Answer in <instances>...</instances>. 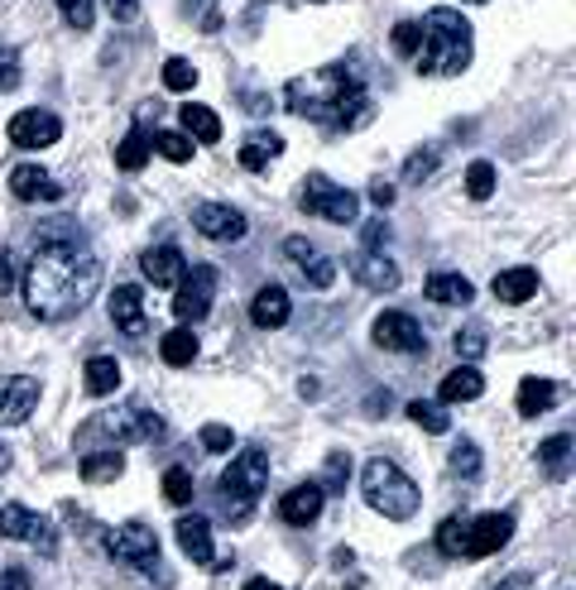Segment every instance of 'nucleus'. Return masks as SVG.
<instances>
[{
  "label": "nucleus",
  "mask_w": 576,
  "mask_h": 590,
  "mask_svg": "<svg viewBox=\"0 0 576 590\" xmlns=\"http://www.w3.org/2000/svg\"><path fill=\"white\" fill-rule=\"evenodd\" d=\"M10 192H15L20 202H54V197H63V188L48 178V168H38V164L10 168Z\"/></svg>",
  "instance_id": "19"
},
{
  "label": "nucleus",
  "mask_w": 576,
  "mask_h": 590,
  "mask_svg": "<svg viewBox=\"0 0 576 590\" xmlns=\"http://www.w3.org/2000/svg\"><path fill=\"white\" fill-rule=\"evenodd\" d=\"M466 192L476 197V202H486V197L495 192V164L490 159H476L466 168Z\"/></svg>",
  "instance_id": "37"
},
{
  "label": "nucleus",
  "mask_w": 576,
  "mask_h": 590,
  "mask_svg": "<svg viewBox=\"0 0 576 590\" xmlns=\"http://www.w3.org/2000/svg\"><path fill=\"white\" fill-rule=\"evenodd\" d=\"M265 485H269V456L265 447H245L235 461L221 470V504L231 509V523H245L251 519V509L255 500L265 494Z\"/></svg>",
  "instance_id": "5"
},
{
  "label": "nucleus",
  "mask_w": 576,
  "mask_h": 590,
  "mask_svg": "<svg viewBox=\"0 0 576 590\" xmlns=\"http://www.w3.org/2000/svg\"><path fill=\"white\" fill-rule=\"evenodd\" d=\"M164 500L168 504H188L192 500V470H182V466L164 470Z\"/></svg>",
  "instance_id": "38"
},
{
  "label": "nucleus",
  "mask_w": 576,
  "mask_h": 590,
  "mask_svg": "<svg viewBox=\"0 0 576 590\" xmlns=\"http://www.w3.org/2000/svg\"><path fill=\"white\" fill-rule=\"evenodd\" d=\"M298 197H303L308 216H322V221H332V226H351V221L361 216V197L351 188H336V182L322 178V174H312Z\"/></svg>",
  "instance_id": "7"
},
{
  "label": "nucleus",
  "mask_w": 576,
  "mask_h": 590,
  "mask_svg": "<svg viewBox=\"0 0 576 590\" xmlns=\"http://www.w3.org/2000/svg\"><path fill=\"white\" fill-rule=\"evenodd\" d=\"M490 288H495V298H500V303H529V298L539 293V274H533V269H500Z\"/></svg>",
  "instance_id": "27"
},
{
  "label": "nucleus",
  "mask_w": 576,
  "mask_h": 590,
  "mask_svg": "<svg viewBox=\"0 0 576 590\" xmlns=\"http://www.w3.org/2000/svg\"><path fill=\"white\" fill-rule=\"evenodd\" d=\"M557 393H562V385L557 379H523L519 385V413L523 418H539V413H547V409H557Z\"/></svg>",
  "instance_id": "26"
},
{
  "label": "nucleus",
  "mask_w": 576,
  "mask_h": 590,
  "mask_svg": "<svg viewBox=\"0 0 576 590\" xmlns=\"http://www.w3.org/2000/svg\"><path fill=\"white\" fill-rule=\"evenodd\" d=\"M462 547H466V519H462V514L442 519V523H437V553L462 557Z\"/></svg>",
  "instance_id": "36"
},
{
  "label": "nucleus",
  "mask_w": 576,
  "mask_h": 590,
  "mask_svg": "<svg viewBox=\"0 0 576 590\" xmlns=\"http://www.w3.org/2000/svg\"><path fill=\"white\" fill-rule=\"evenodd\" d=\"M539 461L553 470V476H567V461H572V432H553V437L539 447Z\"/></svg>",
  "instance_id": "33"
},
{
  "label": "nucleus",
  "mask_w": 576,
  "mask_h": 590,
  "mask_svg": "<svg viewBox=\"0 0 576 590\" xmlns=\"http://www.w3.org/2000/svg\"><path fill=\"white\" fill-rule=\"evenodd\" d=\"M111 557L125 561V567H140V571H159V533L149 528V523H121V528L111 533Z\"/></svg>",
  "instance_id": "8"
},
{
  "label": "nucleus",
  "mask_w": 576,
  "mask_h": 590,
  "mask_svg": "<svg viewBox=\"0 0 576 590\" xmlns=\"http://www.w3.org/2000/svg\"><path fill=\"white\" fill-rule=\"evenodd\" d=\"M365 413H370V418L389 413V393H370V403H365Z\"/></svg>",
  "instance_id": "56"
},
{
  "label": "nucleus",
  "mask_w": 576,
  "mask_h": 590,
  "mask_svg": "<svg viewBox=\"0 0 576 590\" xmlns=\"http://www.w3.org/2000/svg\"><path fill=\"white\" fill-rule=\"evenodd\" d=\"M10 461H15V456H10V447L0 442V470H10Z\"/></svg>",
  "instance_id": "58"
},
{
  "label": "nucleus",
  "mask_w": 576,
  "mask_h": 590,
  "mask_svg": "<svg viewBox=\"0 0 576 590\" xmlns=\"http://www.w3.org/2000/svg\"><path fill=\"white\" fill-rule=\"evenodd\" d=\"M192 226H198L207 241H241L245 216L226 202H202V207H192Z\"/></svg>",
  "instance_id": "16"
},
{
  "label": "nucleus",
  "mask_w": 576,
  "mask_h": 590,
  "mask_svg": "<svg viewBox=\"0 0 576 590\" xmlns=\"http://www.w3.org/2000/svg\"><path fill=\"white\" fill-rule=\"evenodd\" d=\"M418 73L423 77H452L470 63V20L456 15L447 5H432L418 20Z\"/></svg>",
  "instance_id": "3"
},
{
  "label": "nucleus",
  "mask_w": 576,
  "mask_h": 590,
  "mask_svg": "<svg viewBox=\"0 0 576 590\" xmlns=\"http://www.w3.org/2000/svg\"><path fill=\"white\" fill-rule=\"evenodd\" d=\"M370 202H375V207H389V202H395V182L375 178V182H370Z\"/></svg>",
  "instance_id": "52"
},
{
  "label": "nucleus",
  "mask_w": 576,
  "mask_h": 590,
  "mask_svg": "<svg viewBox=\"0 0 576 590\" xmlns=\"http://www.w3.org/2000/svg\"><path fill=\"white\" fill-rule=\"evenodd\" d=\"M149 130H125V140L115 144V168H125V174H140L144 159H149Z\"/></svg>",
  "instance_id": "30"
},
{
  "label": "nucleus",
  "mask_w": 576,
  "mask_h": 590,
  "mask_svg": "<svg viewBox=\"0 0 576 590\" xmlns=\"http://www.w3.org/2000/svg\"><path fill=\"white\" fill-rule=\"evenodd\" d=\"M82 476L91 480V485H107V480H115V476H125V456L121 452H91V456H82Z\"/></svg>",
  "instance_id": "32"
},
{
  "label": "nucleus",
  "mask_w": 576,
  "mask_h": 590,
  "mask_svg": "<svg viewBox=\"0 0 576 590\" xmlns=\"http://www.w3.org/2000/svg\"><path fill=\"white\" fill-rule=\"evenodd\" d=\"M480 393H486V379H480L476 365H456V370L437 385V403L452 409V403H470V399H480Z\"/></svg>",
  "instance_id": "23"
},
{
  "label": "nucleus",
  "mask_w": 576,
  "mask_h": 590,
  "mask_svg": "<svg viewBox=\"0 0 576 590\" xmlns=\"http://www.w3.org/2000/svg\"><path fill=\"white\" fill-rule=\"evenodd\" d=\"M178 121H182V130H188V140H198V144H217L221 140V115L212 107H202V101H182Z\"/></svg>",
  "instance_id": "25"
},
{
  "label": "nucleus",
  "mask_w": 576,
  "mask_h": 590,
  "mask_svg": "<svg viewBox=\"0 0 576 590\" xmlns=\"http://www.w3.org/2000/svg\"><path fill=\"white\" fill-rule=\"evenodd\" d=\"M395 48L399 54H418V20L395 24Z\"/></svg>",
  "instance_id": "48"
},
{
  "label": "nucleus",
  "mask_w": 576,
  "mask_h": 590,
  "mask_svg": "<svg viewBox=\"0 0 576 590\" xmlns=\"http://www.w3.org/2000/svg\"><path fill=\"white\" fill-rule=\"evenodd\" d=\"M385 235H389L385 221H370V226H365V245H370V251H379V241H385Z\"/></svg>",
  "instance_id": "55"
},
{
  "label": "nucleus",
  "mask_w": 576,
  "mask_h": 590,
  "mask_svg": "<svg viewBox=\"0 0 576 590\" xmlns=\"http://www.w3.org/2000/svg\"><path fill=\"white\" fill-rule=\"evenodd\" d=\"M121 389V365L111 356H91L87 360V393L91 399H107V393Z\"/></svg>",
  "instance_id": "29"
},
{
  "label": "nucleus",
  "mask_w": 576,
  "mask_h": 590,
  "mask_svg": "<svg viewBox=\"0 0 576 590\" xmlns=\"http://www.w3.org/2000/svg\"><path fill=\"white\" fill-rule=\"evenodd\" d=\"M284 107L293 115H303L312 125L326 130H356L361 121H370V97L356 73H346V63L318 68L308 77H293L284 87Z\"/></svg>",
  "instance_id": "2"
},
{
  "label": "nucleus",
  "mask_w": 576,
  "mask_h": 590,
  "mask_svg": "<svg viewBox=\"0 0 576 590\" xmlns=\"http://www.w3.org/2000/svg\"><path fill=\"white\" fill-rule=\"evenodd\" d=\"M322 500H326V490L318 480H303V485H293V490L279 500V514L288 528H312V523L322 519Z\"/></svg>",
  "instance_id": "15"
},
{
  "label": "nucleus",
  "mask_w": 576,
  "mask_h": 590,
  "mask_svg": "<svg viewBox=\"0 0 576 590\" xmlns=\"http://www.w3.org/2000/svg\"><path fill=\"white\" fill-rule=\"evenodd\" d=\"M87 432H111L115 442H164L168 423L144 403H121V409L101 413L97 423H87Z\"/></svg>",
  "instance_id": "6"
},
{
  "label": "nucleus",
  "mask_w": 576,
  "mask_h": 590,
  "mask_svg": "<svg viewBox=\"0 0 576 590\" xmlns=\"http://www.w3.org/2000/svg\"><path fill=\"white\" fill-rule=\"evenodd\" d=\"M514 537V514H480V519H466V547H462V557L470 561H480V557H490V553H500V547Z\"/></svg>",
  "instance_id": "11"
},
{
  "label": "nucleus",
  "mask_w": 576,
  "mask_h": 590,
  "mask_svg": "<svg viewBox=\"0 0 576 590\" xmlns=\"http://www.w3.org/2000/svg\"><path fill=\"white\" fill-rule=\"evenodd\" d=\"M284 255L293 259V265H303V269H308V265H318V259H322L318 251H312V241H303V235H288V241H284Z\"/></svg>",
  "instance_id": "46"
},
{
  "label": "nucleus",
  "mask_w": 576,
  "mask_h": 590,
  "mask_svg": "<svg viewBox=\"0 0 576 590\" xmlns=\"http://www.w3.org/2000/svg\"><path fill=\"white\" fill-rule=\"evenodd\" d=\"M332 279H336V265H332V259H318V265H308V283L312 288H332Z\"/></svg>",
  "instance_id": "49"
},
{
  "label": "nucleus",
  "mask_w": 576,
  "mask_h": 590,
  "mask_svg": "<svg viewBox=\"0 0 576 590\" xmlns=\"http://www.w3.org/2000/svg\"><path fill=\"white\" fill-rule=\"evenodd\" d=\"M437 159H442V154L432 149V144H428V149H413V154H409V164H403V182H423V178H432V174H437Z\"/></svg>",
  "instance_id": "40"
},
{
  "label": "nucleus",
  "mask_w": 576,
  "mask_h": 590,
  "mask_svg": "<svg viewBox=\"0 0 576 590\" xmlns=\"http://www.w3.org/2000/svg\"><path fill=\"white\" fill-rule=\"evenodd\" d=\"M456 356H462L466 365H476L480 356H486V332H480V326H466V332H456Z\"/></svg>",
  "instance_id": "42"
},
{
  "label": "nucleus",
  "mask_w": 576,
  "mask_h": 590,
  "mask_svg": "<svg viewBox=\"0 0 576 590\" xmlns=\"http://www.w3.org/2000/svg\"><path fill=\"white\" fill-rule=\"evenodd\" d=\"M97 283H101V259L87 251L77 235L58 241V235H44L38 251L24 269V303L38 322H68L77 318L91 298H97Z\"/></svg>",
  "instance_id": "1"
},
{
  "label": "nucleus",
  "mask_w": 576,
  "mask_h": 590,
  "mask_svg": "<svg viewBox=\"0 0 576 590\" xmlns=\"http://www.w3.org/2000/svg\"><path fill=\"white\" fill-rule=\"evenodd\" d=\"M351 274H356L361 288H375V293H389V288H399V265L395 259H385V251H365L351 259Z\"/></svg>",
  "instance_id": "20"
},
{
  "label": "nucleus",
  "mask_w": 576,
  "mask_h": 590,
  "mask_svg": "<svg viewBox=\"0 0 576 590\" xmlns=\"http://www.w3.org/2000/svg\"><path fill=\"white\" fill-rule=\"evenodd\" d=\"M231 442H235V432L226 423H207L202 427V447L207 452H231Z\"/></svg>",
  "instance_id": "47"
},
{
  "label": "nucleus",
  "mask_w": 576,
  "mask_h": 590,
  "mask_svg": "<svg viewBox=\"0 0 576 590\" xmlns=\"http://www.w3.org/2000/svg\"><path fill=\"white\" fill-rule=\"evenodd\" d=\"M212 298H217V269L212 265H198L178 279V293H174V312L178 322H202L212 312Z\"/></svg>",
  "instance_id": "9"
},
{
  "label": "nucleus",
  "mask_w": 576,
  "mask_h": 590,
  "mask_svg": "<svg viewBox=\"0 0 576 590\" xmlns=\"http://www.w3.org/2000/svg\"><path fill=\"white\" fill-rule=\"evenodd\" d=\"M452 470H456V476H466V480H476L480 476V447H476V442H456V447H452Z\"/></svg>",
  "instance_id": "41"
},
{
  "label": "nucleus",
  "mask_w": 576,
  "mask_h": 590,
  "mask_svg": "<svg viewBox=\"0 0 576 590\" xmlns=\"http://www.w3.org/2000/svg\"><path fill=\"white\" fill-rule=\"evenodd\" d=\"M409 418H413V423H418V427L437 432V437H442V432H447V427H452V418H447V409H442V403H437V399H413V403H409Z\"/></svg>",
  "instance_id": "34"
},
{
  "label": "nucleus",
  "mask_w": 576,
  "mask_h": 590,
  "mask_svg": "<svg viewBox=\"0 0 576 590\" xmlns=\"http://www.w3.org/2000/svg\"><path fill=\"white\" fill-rule=\"evenodd\" d=\"M423 293L432 298V303H442V308H466L470 298H476V288H470L466 274H432V279L423 283Z\"/></svg>",
  "instance_id": "24"
},
{
  "label": "nucleus",
  "mask_w": 576,
  "mask_h": 590,
  "mask_svg": "<svg viewBox=\"0 0 576 590\" xmlns=\"http://www.w3.org/2000/svg\"><path fill=\"white\" fill-rule=\"evenodd\" d=\"M288 312H293V303H288V288H279V283H265L251 298V322L265 326V332H279L288 322Z\"/></svg>",
  "instance_id": "21"
},
{
  "label": "nucleus",
  "mask_w": 576,
  "mask_h": 590,
  "mask_svg": "<svg viewBox=\"0 0 576 590\" xmlns=\"http://www.w3.org/2000/svg\"><path fill=\"white\" fill-rule=\"evenodd\" d=\"M20 77H24L20 54H15L10 44H0V91H15V87H20Z\"/></svg>",
  "instance_id": "43"
},
{
  "label": "nucleus",
  "mask_w": 576,
  "mask_h": 590,
  "mask_svg": "<svg viewBox=\"0 0 576 590\" xmlns=\"http://www.w3.org/2000/svg\"><path fill=\"white\" fill-rule=\"evenodd\" d=\"M279 149H284L279 135H269V130H255L251 144L241 149V168H251V174H265V164H269Z\"/></svg>",
  "instance_id": "31"
},
{
  "label": "nucleus",
  "mask_w": 576,
  "mask_h": 590,
  "mask_svg": "<svg viewBox=\"0 0 576 590\" xmlns=\"http://www.w3.org/2000/svg\"><path fill=\"white\" fill-rule=\"evenodd\" d=\"M34 403H38V379L34 375H5L0 379V423L5 427L24 423V418L34 413Z\"/></svg>",
  "instance_id": "14"
},
{
  "label": "nucleus",
  "mask_w": 576,
  "mask_h": 590,
  "mask_svg": "<svg viewBox=\"0 0 576 590\" xmlns=\"http://www.w3.org/2000/svg\"><path fill=\"white\" fill-rule=\"evenodd\" d=\"M0 590H34V586H30V576H24L20 567H10V571H0Z\"/></svg>",
  "instance_id": "51"
},
{
  "label": "nucleus",
  "mask_w": 576,
  "mask_h": 590,
  "mask_svg": "<svg viewBox=\"0 0 576 590\" xmlns=\"http://www.w3.org/2000/svg\"><path fill=\"white\" fill-rule=\"evenodd\" d=\"M63 20L73 24V30H91V20H97V10H91V0H58Z\"/></svg>",
  "instance_id": "44"
},
{
  "label": "nucleus",
  "mask_w": 576,
  "mask_h": 590,
  "mask_svg": "<svg viewBox=\"0 0 576 590\" xmlns=\"http://www.w3.org/2000/svg\"><path fill=\"white\" fill-rule=\"evenodd\" d=\"M107 10H111V20H121V24H130L140 15V0H107Z\"/></svg>",
  "instance_id": "50"
},
{
  "label": "nucleus",
  "mask_w": 576,
  "mask_h": 590,
  "mask_svg": "<svg viewBox=\"0 0 576 590\" xmlns=\"http://www.w3.org/2000/svg\"><path fill=\"white\" fill-rule=\"evenodd\" d=\"M245 590H284V586L269 581V576H251V581H245Z\"/></svg>",
  "instance_id": "57"
},
{
  "label": "nucleus",
  "mask_w": 576,
  "mask_h": 590,
  "mask_svg": "<svg viewBox=\"0 0 576 590\" xmlns=\"http://www.w3.org/2000/svg\"><path fill=\"white\" fill-rule=\"evenodd\" d=\"M149 144L164 154L168 164H188L192 159V140L182 135V130H159V135H149Z\"/></svg>",
  "instance_id": "35"
},
{
  "label": "nucleus",
  "mask_w": 576,
  "mask_h": 590,
  "mask_svg": "<svg viewBox=\"0 0 576 590\" xmlns=\"http://www.w3.org/2000/svg\"><path fill=\"white\" fill-rule=\"evenodd\" d=\"M164 87L168 91H192L198 87V68H192L188 58H168L164 63Z\"/></svg>",
  "instance_id": "39"
},
{
  "label": "nucleus",
  "mask_w": 576,
  "mask_h": 590,
  "mask_svg": "<svg viewBox=\"0 0 576 590\" xmlns=\"http://www.w3.org/2000/svg\"><path fill=\"white\" fill-rule=\"evenodd\" d=\"M0 537H30L44 557L58 553V533L44 514H30L24 504H0Z\"/></svg>",
  "instance_id": "10"
},
{
  "label": "nucleus",
  "mask_w": 576,
  "mask_h": 590,
  "mask_svg": "<svg viewBox=\"0 0 576 590\" xmlns=\"http://www.w3.org/2000/svg\"><path fill=\"white\" fill-rule=\"evenodd\" d=\"M15 288V265H10V255L0 251V293H10Z\"/></svg>",
  "instance_id": "54"
},
{
  "label": "nucleus",
  "mask_w": 576,
  "mask_h": 590,
  "mask_svg": "<svg viewBox=\"0 0 576 590\" xmlns=\"http://www.w3.org/2000/svg\"><path fill=\"white\" fill-rule=\"evenodd\" d=\"M178 547L188 553L198 567H217V547H212V523L198 519V514H182L178 519Z\"/></svg>",
  "instance_id": "22"
},
{
  "label": "nucleus",
  "mask_w": 576,
  "mask_h": 590,
  "mask_svg": "<svg viewBox=\"0 0 576 590\" xmlns=\"http://www.w3.org/2000/svg\"><path fill=\"white\" fill-rule=\"evenodd\" d=\"M159 356L168 360V365H192L198 360V332L192 326H174V332H164V341H159Z\"/></svg>",
  "instance_id": "28"
},
{
  "label": "nucleus",
  "mask_w": 576,
  "mask_h": 590,
  "mask_svg": "<svg viewBox=\"0 0 576 590\" xmlns=\"http://www.w3.org/2000/svg\"><path fill=\"white\" fill-rule=\"evenodd\" d=\"M470 5H486V0H470Z\"/></svg>",
  "instance_id": "59"
},
{
  "label": "nucleus",
  "mask_w": 576,
  "mask_h": 590,
  "mask_svg": "<svg viewBox=\"0 0 576 590\" xmlns=\"http://www.w3.org/2000/svg\"><path fill=\"white\" fill-rule=\"evenodd\" d=\"M490 590H533V576L529 571H514V576H505V581H495Z\"/></svg>",
  "instance_id": "53"
},
{
  "label": "nucleus",
  "mask_w": 576,
  "mask_h": 590,
  "mask_svg": "<svg viewBox=\"0 0 576 590\" xmlns=\"http://www.w3.org/2000/svg\"><path fill=\"white\" fill-rule=\"evenodd\" d=\"M140 274L154 288H178V279L188 274V259H182L178 245H149V251L140 255Z\"/></svg>",
  "instance_id": "17"
},
{
  "label": "nucleus",
  "mask_w": 576,
  "mask_h": 590,
  "mask_svg": "<svg viewBox=\"0 0 576 590\" xmlns=\"http://www.w3.org/2000/svg\"><path fill=\"white\" fill-rule=\"evenodd\" d=\"M10 140L20 144V149H48V144H58L63 140V121L54 111H20V115H10Z\"/></svg>",
  "instance_id": "13"
},
{
  "label": "nucleus",
  "mask_w": 576,
  "mask_h": 590,
  "mask_svg": "<svg viewBox=\"0 0 576 590\" xmlns=\"http://www.w3.org/2000/svg\"><path fill=\"white\" fill-rule=\"evenodd\" d=\"M346 480H351V456L332 452V456H326V485H322V490H346Z\"/></svg>",
  "instance_id": "45"
},
{
  "label": "nucleus",
  "mask_w": 576,
  "mask_h": 590,
  "mask_svg": "<svg viewBox=\"0 0 576 590\" xmlns=\"http://www.w3.org/2000/svg\"><path fill=\"white\" fill-rule=\"evenodd\" d=\"M370 336H375V346H385V350H403V356H418V350H428V336H423V326H418L409 312H379L375 326H370Z\"/></svg>",
  "instance_id": "12"
},
{
  "label": "nucleus",
  "mask_w": 576,
  "mask_h": 590,
  "mask_svg": "<svg viewBox=\"0 0 576 590\" xmlns=\"http://www.w3.org/2000/svg\"><path fill=\"white\" fill-rule=\"evenodd\" d=\"M361 494H365V504L375 509V514H385V519H413L418 514V504H423V490L403 476V470L395 461H385V456H375V461H365L361 470Z\"/></svg>",
  "instance_id": "4"
},
{
  "label": "nucleus",
  "mask_w": 576,
  "mask_h": 590,
  "mask_svg": "<svg viewBox=\"0 0 576 590\" xmlns=\"http://www.w3.org/2000/svg\"><path fill=\"white\" fill-rule=\"evenodd\" d=\"M107 312H111V322L121 326L125 336H144V322L149 318H144V288L140 283H115Z\"/></svg>",
  "instance_id": "18"
}]
</instances>
